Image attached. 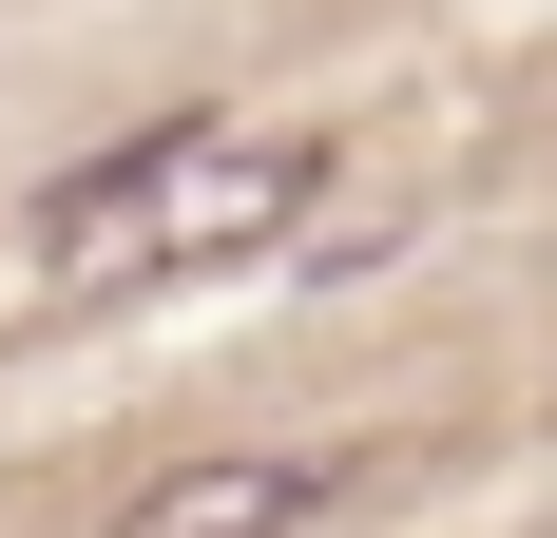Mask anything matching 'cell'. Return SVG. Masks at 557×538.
<instances>
[{"label": "cell", "instance_id": "1", "mask_svg": "<svg viewBox=\"0 0 557 538\" xmlns=\"http://www.w3.org/2000/svg\"><path fill=\"white\" fill-rule=\"evenodd\" d=\"M327 193V135L308 115H154V135H115L77 155L20 212V250L58 289H154V269H231V250H288Z\"/></svg>", "mask_w": 557, "mask_h": 538}, {"label": "cell", "instance_id": "2", "mask_svg": "<svg viewBox=\"0 0 557 538\" xmlns=\"http://www.w3.org/2000/svg\"><path fill=\"white\" fill-rule=\"evenodd\" d=\"M327 519V462H270V442H231V462H173L154 500L115 538H308Z\"/></svg>", "mask_w": 557, "mask_h": 538}]
</instances>
